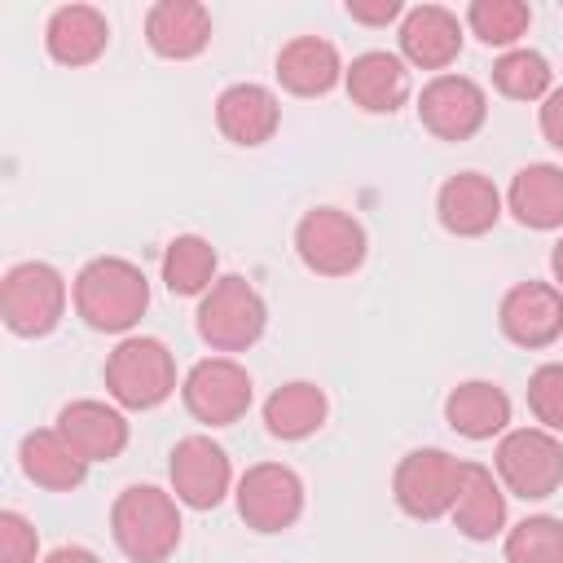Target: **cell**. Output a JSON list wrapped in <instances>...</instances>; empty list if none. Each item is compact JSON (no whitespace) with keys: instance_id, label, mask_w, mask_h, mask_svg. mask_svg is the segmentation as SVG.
Segmentation results:
<instances>
[{"instance_id":"obj_7","label":"cell","mask_w":563,"mask_h":563,"mask_svg":"<svg viewBox=\"0 0 563 563\" xmlns=\"http://www.w3.org/2000/svg\"><path fill=\"white\" fill-rule=\"evenodd\" d=\"M295 251L317 277H347L365 264V229L339 207H312L295 229Z\"/></svg>"},{"instance_id":"obj_15","label":"cell","mask_w":563,"mask_h":563,"mask_svg":"<svg viewBox=\"0 0 563 563\" xmlns=\"http://www.w3.org/2000/svg\"><path fill=\"white\" fill-rule=\"evenodd\" d=\"M18 462H22V475L48 493H70L84 484L88 475V457L57 431V427H40L31 435H22V449H18Z\"/></svg>"},{"instance_id":"obj_34","label":"cell","mask_w":563,"mask_h":563,"mask_svg":"<svg viewBox=\"0 0 563 563\" xmlns=\"http://www.w3.org/2000/svg\"><path fill=\"white\" fill-rule=\"evenodd\" d=\"M347 18H352V22H365V26H387L391 18H400V4H396V0H378V4L347 0Z\"/></svg>"},{"instance_id":"obj_4","label":"cell","mask_w":563,"mask_h":563,"mask_svg":"<svg viewBox=\"0 0 563 563\" xmlns=\"http://www.w3.org/2000/svg\"><path fill=\"white\" fill-rule=\"evenodd\" d=\"M0 312H4V325L22 339H40V334L57 330V321L66 312L62 273L53 264H40V260L13 264L4 273V286H0Z\"/></svg>"},{"instance_id":"obj_30","label":"cell","mask_w":563,"mask_h":563,"mask_svg":"<svg viewBox=\"0 0 563 563\" xmlns=\"http://www.w3.org/2000/svg\"><path fill=\"white\" fill-rule=\"evenodd\" d=\"M466 22H471V31H475L484 44L506 48V44H515V40L528 31L532 9H528L523 0H475V4L466 9Z\"/></svg>"},{"instance_id":"obj_33","label":"cell","mask_w":563,"mask_h":563,"mask_svg":"<svg viewBox=\"0 0 563 563\" xmlns=\"http://www.w3.org/2000/svg\"><path fill=\"white\" fill-rule=\"evenodd\" d=\"M541 136L554 150H563V88L545 92V101H541Z\"/></svg>"},{"instance_id":"obj_16","label":"cell","mask_w":563,"mask_h":563,"mask_svg":"<svg viewBox=\"0 0 563 563\" xmlns=\"http://www.w3.org/2000/svg\"><path fill=\"white\" fill-rule=\"evenodd\" d=\"M145 40L158 57L189 62L211 40V13L198 0H158L145 13Z\"/></svg>"},{"instance_id":"obj_3","label":"cell","mask_w":563,"mask_h":563,"mask_svg":"<svg viewBox=\"0 0 563 563\" xmlns=\"http://www.w3.org/2000/svg\"><path fill=\"white\" fill-rule=\"evenodd\" d=\"M106 387L123 409H154L176 391V361L163 339L132 334L106 361Z\"/></svg>"},{"instance_id":"obj_22","label":"cell","mask_w":563,"mask_h":563,"mask_svg":"<svg viewBox=\"0 0 563 563\" xmlns=\"http://www.w3.org/2000/svg\"><path fill=\"white\" fill-rule=\"evenodd\" d=\"M453 523L462 537L471 541H488L501 532L506 523V493L501 484L493 479L488 466L479 462H462V484H457V497H453Z\"/></svg>"},{"instance_id":"obj_36","label":"cell","mask_w":563,"mask_h":563,"mask_svg":"<svg viewBox=\"0 0 563 563\" xmlns=\"http://www.w3.org/2000/svg\"><path fill=\"white\" fill-rule=\"evenodd\" d=\"M550 268H554V282H563V238L554 242V255H550Z\"/></svg>"},{"instance_id":"obj_28","label":"cell","mask_w":563,"mask_h":563,"mask_svg":"<svg viewBox=\"0 0 563 563\" xmlns=\"http://www.w3.org/2000/svg\"><path fill=\"white\" fill-rule=\"evenodd\" d=\"M493 84L510 101H537L550 88V62L532 48H510L493 62Z\"/></svg>"},{"instance_id":"obj_17","label":"cell","mask_w":563,"mask_h":563,"mask_svg":"<svg viewBox=\"0 0 563 563\" xmlns=\"http://www.w3.org/2000/svg\"><path fill=\"white\" fill-rule=\"evenodd\" d=\"M343 84H347L352 106H361L365 114H396L405 106V97H409V70H405V62L396 53H383V48L352 57Z\"/></svg>"},{"instance_id":"obj_11","label":"cell","mask_w":563,"mask_h":563,"mask_svg":"<svg viewBox=\"0 0 563 563\" xmlns=\"http://www.w3.org/2000/svg\"><path fill=\"white\" fill-rule=\"evenodd\" d=\"M488 97L466 75H435L418 97V119L440 141H466L484 128Z\"/></svg>"},{"instance_id":"obj_1","label":"cell","mask_w":563,"mask_h":563,"mask_svg":"<svg viewBox=\"0 0 563 563\" xmlns=\"http://www.w3.org/2000/svg\"><path fill=\"white\" fill-rule=\"evenodd\" d=\"M150 308V282L132 260L119 255H101L88 260L75 277V312L106 334H123L141 321V312Z\"/></svg>"},{"instance_id":"obj_14","label":"cell","mask_w":563,"mask_h":563,"mask_svg":"<svg viewBox=\"0 0 563 563\" xmlns=\"http://www.w3.org/2000/svg\"><path fill=\"white\" fill-rule=\"evenodd\" d=\"M435 211H440V224L457 238H479L497 224L501 216V194L488 176L479 172H457L440 185V198H435Z\"/></svg>"},{"instance_id":"obj_19","label":"cell","mask_w":563,"mask_h":563,"mask_svg":"<svg viewBox=\"0 0 563 563\" xmlns=\"http://www.w3.org/2000/svg\"><path fill=\"white\" fill-rule=\"evenodd\" d=\"M216 123L233 145H264L282 123V106L264 84H233L216 101Z\"/></svg>"},{"instance_id":"obj_10","label":"cell","mask_w":563,"mask_h":563,"mask_svg":"<svg viewBox=\"0 0 563 563\" xmlns=\"http://www.w3.org/2000/svg\"><path fill=\"white\" fill-rule=\"evenodd\" d=\"M238 515L255 532H282L303 515V479L282 462H260L238 479Z\"/></svg>"},{"instance_id":"obj_27","label":"cell","mask_w":563,"mask_h":563,"mask_svg":"<svg viewBox=\"0 0 563 563\" xmlns=\"http://www.w3.org/2000/svg\"><path fill=\"white\" fill-rule=\"evenodd\" d=\"M163 282L172 295H207L216 277V246L198 233H180L163 251Z\"/></svg>"},{"instance_id":"obj_18","label":"cell","mask_w":563,"mask_h":563,"mask_svg":"<svg viewBox=\"0 0 563 563\" xmlns=\"http://www.w3.org/2000/svg\"><path fill=\"white\" fill-rule=\"evenodd\" d=\"M400 53L418 70H444L462 53V22L440 4H418L400 22Z\"/></svg>"},{"instance_id":"obj_5","label":"cell","mask_w":563,"mask_h":563,"mask_svg":"<svg viewBox=\"0 0 563 563\" xmlns=\"http://www.w3.org/2000/svg\"><path fill=\"white\" fill-rule=\"evenodd\" d=\"M268 325V308L246 277H220L198 303V334L216 352H246Z\"/></svg>"},{"instance_id":"obj_23","label":"cell","mask_w":563,"mask_h":563,"mask_svg":"<svg viewBox=\"0 0 563 563\" xmlns=\"http://www.w3.org/2000/svg\"><path fill=\"white\" fill-rule=\"evenodd\" d=\"M444 418L466 440H493L510 427V396L488 378H471V383H457L449 391Z\"/></svg>"},{"instance_id":"obj_32","label":"cell","mask_w":563,"mask_h":563,"mask_svg":"<svg viewBox=\"0 0 563 563\" xmlns=\"http://www.w3.org/2000/svg\"><path fill=\"white\" fill-rule=\"evenodd\" d=\"M35 550H40L35 528L18 510H4L0 515V563H35Z\"/></svg>"},{"instance_id":"obj_8","label":"cell","mask_w":563,"mask_h":563,"mask_svg":"<svg viewBox=\"0 0 563 563\" xmlns=\"http://www.w3.org/2000/svg\"><path fill=\"white\" fill-rule=\"evenodd\" d=\"M457 484H462V462L457 457H449L444 449H413V453L400 457L391 493H396V506L409 519H440V515L453 510Z\"/></svg>"},{"instance_id":"obj_9","label":"cell","mask_w":563,"mask_h":563,"mask_svg":"<svg viewBox=\"0 0 563 563\" xmlns=\"http://www.w3.org/2000/svg\"><path fill=\"white\" fill-rule=\"evenodd\" d=\"M185 409L207 427H229L251 409V374L233 356H207L198 361L185 383Z\"/></svg>"},{"instance_id":"obj_12","label":"cell","mask_w":563,"mask_h":563,"mask_svg":"<svg viewBox=\"0 0 563 563\" xmlns=\"http://www.w3.org/2000/svg\"><path fill=\"white\" fill-rule=\"evenodd\" d=\"M167 471H172V493H176V501H185V506H194V510L220 506L224 493H229V479H233L229 453H224L211 435H185V440L172 449Z\"/></svg>"},{"instance_id":"obj_31","label":"cell","mask_w":563,"mask_h":563,"mask_svg":"<svg viewBox=\"0 0 563 563\" xmlns=\"http://www.w3.org/2000/svg\"><path fill=\"white\" fill-rule=\"evenodd\" d=\"M528 409L545 431H563V365L550 361L528 378Z\"/></svg>"},{"instance_id":"obj_25","label":"cell","mask_w":563,"mask_h":563,"mask_svg":"<svg viewBox=\"0 0 563 563\" xmlns=\"http://www.w3.org/2000/svg\"><path fill=\"white\" fill-rule=\"evenodd\" d=\"M510 211L528 229H559L563 224V167L532 163L510 180Z\"/></svg>"},{"instance_id":"obj_26","label":"cell","mask_w":563,"mask_h":563,"mask_svg":"<svg viewBox=\"0 0 563 563\" xmlns=\"http://www.w3.org/2000/svg\"><path fill=\"white\" fill-rule=\"evenodd\" d=\"M325 391L317 383H286L264 400V427L277 440H303L325 422Z\"/></svg>"},{"instance_id":"obj_29","label":"cell","mask_w":563,"mask_h":563,"mask_svg":"<svg viewBox=\"0 0 563 563\" xmlns=\"http://www.w3.org/2000/svg\"><path fill=\"white\" fill-rule=\"evenodd\" d=\"M506 563H563V519L528 515L506 532Z\"/></svg>"},{"instance_id":"obj_24","label":"cell","mask_w":563,"mask_h":563,"mask_svg":"<svg viewBox=\"0 0 563 563\" xmlns=\"http://www.w3.org/2000/svg\"><path fill=\"white\" fill-rule=\"evenodd\" d=\"M106 40H110V26L106 18L92 9V4H62L48 26H44V44H48V57L62 62V66H88L106 53Z\"/></svg>"},{"instance_id":"obj_2","label":"cell","mask_w":563,"mask_h":563,"mask_svg":"<svg viewBox=\"0 0 563 563\" xmlns=\"http://www.w3.org/2000/svg\"><path fill=\"white\" fill-rule=\"evenodd\" d=\"M110 528L119 550L132 563H163L180 545V510L176 497L154 484H132L119 493L110 510Z\"/></svg>"},{"instance_id":"obj_35","label":"cell","mask_w":563,"mask_h":563,"mask_svg":"<svg viewBox=\"0 0 563 563\" xmlns=\"http://www.w3.org/2000/svg\"><path fill=\"white\" fill-rule=\"evenodd\" d=\"M44 563H101L92 550H84V545H62V550H53Z\"/></svg>"},{"instance_id":"obj_13","label":"cell","mask_w":563,"mask_h":563,"mask_svg":"<svg viewBox=\"0 0 563 563\" xmlns=\"http://www.w3.org/2000/svg\"><path fill=\"white\" fill-rule=\"evenodd\" d=\"M501 334L519 347H545L563 334V290L545 282H519L506 290L497 308Z\"/></svg>"},{"instance_id":"obj_6","label":"cell","mask_w":563,"mask_h":563,"mask_svg":"<svg viewBox=\"0 0 563 563\" xmlns=\"http://www.w3.org/2000/svg\"><path fill=\"white\" fill-rule=\"evenodd\" d=\"M497 475L515 497L541 501L563 484V444L545 427H515L497 444Z\"/></svg>"},{"instance_id":"obj_20","label":"cell","mask_w":563,"mask_h":563,"mask_svg":"<svg viewBox=\"0 0 563 563\" xmlns=\"http://www.w3.org/2000/svg\"><path fill=\"white\" fill-rule=\"evenodd\" d=\"M343 62H339V48L321 35H299L290 40L282 53H277V79L286 92L295 97H321L330 92L339 79H343Z\"/></svg>"},{"instance_id":"obj_21","label":"cell","mask_w":563,"mask_h":563,"mask_svg":"<svg viewBox=\"0 0 563 563\" xmlns=\"http://www.w3.org/2000/svg\"><path fill=\"white\" fill-rule=\"evenodd\" d=\"M57 431L88 457V462H110L123 453L128 444V422L119 409L101 405V400H70L57 413Z\"/></svg>"}]
</instances>
